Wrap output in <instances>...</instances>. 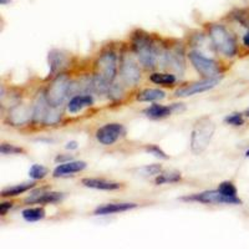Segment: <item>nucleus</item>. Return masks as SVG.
Wrapping results in <instances>:
<instances>
[{"label":"nucleus","instance_id":"obj_1","mask_svg":"<svg viewBox=\"0 0 249 249\" xmlns=\"http://www.w3.org/2000/svg\"><path fill=\"white\" fill-rule=\"evenodd\" d=\"M215 131V124L213 120L208 116H203L197 120L193 126L192 136H191V151L195 155H199L203 152L211 140L213 139Z\"/></svg>","mask_w":249,"mask_h":249},{"label":"nucleus","instance_id":"obj_2","mask_svg":"<svg viewBox=\"0 0 249 249\" xmlns=\"http://www.w3.org/2000/svg\"><path fill=\"white\" fill-rule=\"evenodd\" d=\"M210 37L213 46L217 49L226 57H233L237 54V41L234 36L231 34L221 24H212L210 26Z\"/></svg>","mask_w":249,"mask_h":249},{"label":"nucleus","instance_id":"obj_3","mask_svg":"<svg viewBox=\"0 0 249 249\" xmlns=\"http://www.w3.org/2000/svg\"><path fill=\"white\" fill-rule=\"evenodd\" d=\"M132 46L142 65L146 68H155L160 54L147 35H136L133 37Z\"/></svg>","mask_w":249,"mask_h":249},{"label":"nucleus","instance_id":"obj_4","mask_svg":"<svg viewBox=\"0 0 249 249\" xmlns=\"http://www.w3.org/2000/svg\"><path fill=\"white\" fill-rule=\"evenodd\" d=\"M71 82L68 75H57L46 91V99L51 107H60L70 93Z\"/></svg>","mask_w":249,"mask_h":249},{"label":"nucleus","instance_id":"obj_5","mask_svg":"<svg viewBox=\"0 0 249 249\" xmlns=\"http://www.w3.org/2000/svg\"><path fill=\"white\" fill-rule=\"evenodd\" d=\"M183 201L199 202L204 204H242V199L238 197H228V196L222 195L219 191H206L202 193H196L192 196L183 197Z\"/></svg>","mask_w":249,"mask_h":249},{"label":"nucleus","instance_id":"obj_6","mask_svg":"<svg viewBox=\"0 0 249 249\" xmlns=\"http://www.w3.org/2000/svg\"><path fill=\"white\" fill-rule=\"evenodd\" d=\"M188 57H190L191 62H192V65L195 66L196 70L198 71L203 77L210 79V77L218 76L219 68H218L217 62L214 60L203 56L198 51H191L190 54H188Z\"/></svg>","mask_w":249,"mask_h":249},{"label":"nucleus","instance_id":"obj_7","mask_svg":"<svg viewBox=\"0 0 249 249\" xmlns=\"http://www.w3.org/2000/svg\"><path fill=\"white\" fill-rule=\"evenodd\" d=\"M96 69V74H99L100 76L104 77V79L107 80L108 82L112 84V81L115 80L117 74V57L115 55V53H112V51L104 53L97 59Z\"/></svg>","mask_w":249,"mask_h":249},{"label":"nucleus","instance_id":"obj_8","mask_svg":"<svg viewBox=\"0 0 249 249\" xmlns=\"http://www.w3.org/2000/svg\"><path fill=\"white\" fill-rule=\"evenodd\" d=\"M126 133L124 124H106L96 131V139L104 146H111Z\"/></svg>","mask_w":249,"mask_h":249},{"label":"nucleus","instance_id":"obj_9","mask_svg":"<svg viewBox=\"0 0 249 249\" xmlns=\"http://www.w3.org/2000/svg\"><path fill=\"white\" fill-rule=\"evenodd\" d=\"M222 76H214L210 77V79H206L203 81L198 82H193V84H190V85L183 86V88L178 89V90L175 92V96L177 97H187V96H192L195 93L204 92V91H208L211 89H213L214 86H217L221 81Z\"/></svg>","mask_w":249,"mask_h":249},{"label":"nucleus","instance_id":"obj_10","mask_svg":"<svg viewBox=\"0 0 249 249\" xmlns=\"http://www.w3.org/2000/svg\"><path fill=\"white\" fill-rule=\"evenodd\" d=\"M121 76L127 85L135 86L141 79V71L132 57L124 56L121 62Z\"/></svg>","mask_w":249,"mask_h":249},{"label":"nucleus","instance_id":"obj_11","mask_svg":"<svg viewBox=\"0 0 249 249\" xmlns=\"http://www.w3.org/2000/svg\"><path fill=\"white\" fill-rule=\"evenodd\" d=\"M34 116V110L26 105H17L9 111V121L13 126H23Z\"/></svg>","mask_w":249,"mask_h":249},{"label":"nucleus","instance_id":"obj_12","mask_svg":"<svg viewBox=\"0 0 249 249\" xmlns=\"http://www.w3.org/2000/svg\"><path fill=\"white\" fill-rule=\"evenodd\" d=\"M64 198V193L60 192H44V191H39L37 193H33L30 197L25 198V203L33 204H48V203H56Z\"/></svg>","mask_w":249,"mask_h":249},{"label":"nucleus","instance_id":"obj_13","mask_svg":"<svg viewBox=\"0 0 249 249\" xmlns=\"http://www.w3.org/2000/svg\"><path fill=\"white\" fill-rule=\"evenodd\" d=\"M86 162L84 161H69L65 163H61L57 166L54 170V177L59 178V177H66V176H72L74 173L81 172L86 168Z\"/></svg>","mask_w":249,"mask_h":249},{"label":"nucleus","instance_id":"obj_14","mask_svg":"<svg viewBox=\"0 0 249 249\" xmlns=\"http://www.w3.org/2000/svg\"><path fill=\"white\" fill-rule=\"evenodd\" d=\"M136 203H108L104 204V206L97 207L93 214L95 215H108L113 214V213H120V212H126V211L133 210L136 208Z\"/></svg>","mask_w":249,"mask_h":249},{"label":"nucleus","instance_id":"obj_15","mask_svg":"<svg viewBox=\"0 0 249 249\" xmlns=\"http://www.w3.org/2000/svg\"><path fill=\"white\" fill-rule=\"evenodd\" d=\"M82 184L88 188H93V190H101V191H115L121 188L122 184L119 182L106 181V179L100 178H84Z\"/></svg>","mask_w":249,"mask_h":249},{"label":"nucleus","instance_id":"obj_16","mask_svg":"<svg viewBox=\"0 0 249 249\" xmlns=\"http://www.w3.org/2000/svg\"><path fill=\"white\" fill-rule=\"evenodd\" d=\"M49 108H50V105H49V101L46 99V93H37V96L34 102V107H33V110H34V116H33V119H34V121L44 122V119H45Z\"/></svg>","mask_w":249,"mask_h":249},{"label":"nucleus","instance_id":"obj_17","mask_svg":"<svg viewBox=\"0 0 249 249\" xmlns=\"http://www.w3.org/2000/svg\"><path fill=\"white\" fill-rule=\"evenodd\" d=\"M68 64V56L60 50H51L49 53V65L50 74H56L57 71L64 69Z\"/></svg>","mask_w":249,"mask_h":249},{"label":"nucleus","instance_id":"obj_18","mask_svg":"<svg viewBox=\"0 0 249 249\" xmlns=\"http://www.w3.org/2000/svg\"><path fill=\"white\" fill-rule=\"evenodd\" d=\"M93 104V99L90 95H76L69 102L68 108L71 113L79 112L80 110H82L84 107H88Z\"/></svg>","mask_w":249,"mask_h":249},{"label":"nucleus","instance_id":"obj_19","mask_svg":"<svg viewBox=\"0 0 249 249\" xmlns=\"http://www.w3.org/2000/svg\"><path fill=\"white\" fill-rule=\"evenodd\" d=\"M171 112H172V107H170V106L157 105V104H153V105H151L150 107H147L143 111L146 116L153 120L164 119V117L170 116Z\"/></svg>","mask_w":249,"mask_h":249},{"label":"nucleus","instance_id":"obj_20","mask_svg":"<svg viewBox=\"0 0 249 249\" xmlns=\"http://www.w3.org/2000/svg\"><path fill=\"white\" fill-rule=\"evenodd\" d=\"M35 186H36L35 182H30V183H21L17 184V186L8 187V188H4L1 191V197H15V196H19L21 193L26 192V191L31 190V188H34Z\"/></svg>","mask_w":249,"mask_h":249},{"label":"nucleus","instance_id":"obj_21","mask_svg":"<svg viewBox=\"0 0 249 249\" xmlns=\"http://www.w3.org/2000/svg\"><path fill=\"white\" fill-rule=\"evenodd\" d=\"M23 218L26 222H37L45 218V210L43 207H35V208H28L23 211Z\"/></svg>","mask_w":249,"mask_h":249},{"label":"nucleus","instance_id":"obj_22","mask_svg":"<svg viewBox=\"0 0 249 249\" xmlns=\"http://www.w3.org/2000/svg\"><path fill=\"white\" fill-rule=\"evenodd\" d=\"M182 175L177 171H170V172H163L157 175V178H156L155 183L157 186L163 183H176V182L181 181Z\"/></svg>","mask_w":249,"mask_h":249},{"label":"nucleus","instance_id":"obj_23","mask_svg":"<svg viewBox=\"0 0 249 249\" xmlns=\"http://www.w3.org/2000/svg\"><path fill=\"white\" fill-rule=\"evenodd\" d=\"M164 99V92L157 89H147L137 95L139 101H156V100Z\"/></svg>","mask_w":249,"mask_h":249},{"label":"nucleus","instance_id":"obj_24","mask_svg":"<svg viewBox=\"0 0 249 249\" xmlns=\"http://www.w3.org/2000/svg\"><path fill=\"white\" fill-rule=\"evenodd\" d=\"M150 80L157 85H163V86H168L172 85L176 82V77L175 75L172 74H160V72H155L150 76Z\"/></svg>","mask_w":249,"mask_h":249},{"label":"nucleus","instance_id":"obj_25","mask_svg":"<svg viewBox=\"0 0 249 249\" xmlns=\"http://www.w3.org/2000/svg\"><path fill=\"white\" fill-rule=\"evenodd\" d=\"M49 173V170L46 167H44L43 164H33L29 170V176L31 178L37 181V179L45 178L46 175Z\"/></svg>","mask_w":249,"mask_h":249},{"label":"nucleus","instance_id":"obj_26","mask_svg":"<svg viewBox=\"0 0 249 249\" xmlns=\"http://www.w3.org/2000/svg\"><path fill=\"white\" fill-rule=\"evenodd\" d=\"M218 191L224 196H228V197H237V187L234 186V183L231 181H224L219 184L218 187Z\"/></svg>","mask_w":249,"mask_h":249},{"label":"nucleus","instance_id":"obj_27","mask_svg":"<svg viewBox=\"0 0 249 249\" xmlns=\"http://www.w3.org/2000/svg\"><path fill=\"white\" fill-rule=\"evenodd\" d=\"M224 122L227 124H231V126H235V127H239V126H243L244 124V117L242 113L234 112L231 113L224 119Z\"/></svg>","mask_w":249,"mask_h":249},{"label":"nucleus","instance_id":"obj_28","mask_svg":"<svg viewBox=\"0 0 249 249\" xmlns=\"http://www.w3.org/2000/svg\"><path fill=\"white\" fill-rule=\"evenodd\" d=\"M0 152H1V155H19V153H25L26 151L23 147H18V146H14V144L1 143Z\"/></svg>","mask_w":249,"mask_h":249},{"label":"nucleus","instance_id":"obj_29","mask_svg":"<svg viewBox=\"0 0 249 249\" xmlns=\"http://www.w3.org/2000/svg\"><path fill=\"white\" fill-rule=\"evenodd\" d=\"M162 172V166L161 164H148V166H144V167L140 168L139 173H141V176H155L160 175Z\"/></svg>","mask_w":249,"mask_h":249},{"label":"nucleus","instance_id":"obj_30","mask_svg":"<svg viewBox=\"0 0 249 249\" xmlns=\"http://www.w3.org/2000/svg\"><path fill=\"white\" fill-rule=\"evenodd\" d=\"M56 108H59V107H51V106H50L48 113H46L45 119H44V124H56V122H59L60 112H59V111H56Z\"/></svg>","mask_w":249,"mask_h":249},{"label":"nucleus","instance_id":"obj_31","mask_svg":"<svg viewBox=\"0 0 249 249\" xmlns=\"http://www.w3.org/2000/svg\"><path fill=\"white\" fill-rule=\"evenodd\" d=\"M144 151H146L147 153H151V155L156 156V157H159V159H162V160L170 159L168 155H166V153H164L163 151L157 146V144H147V146L144 147Z\"/></svg>","mask_w":249,"mask_h":249},{"label":"nucleus","instance_id":"obj_32","mask_svg":"<svg viewBox=\"0 0 249 249\" xmlns=\"http://www.w3.org/2000/svg\"><path fill=\"white\" fill-rule=\"evenodd\" d=\"M12 207H13V202H4V203L0 204V213H1V215H5L6 212H8Z\"/></svg>","mask_w":249,"mask_h":249},{"label":"nucleus","instance_id":"obj_33","mask_svg":"<svg viewBox=\"0 0 249 249\" xmlns=\"http://www.w3.org/2000/svg\"><path fill=\"white\" fill-rule=\"evenodd\" d=\"M66 148L68 150H76L77 148V142L76 141H71L66 144Z\"/></svg>","mask_w":249,"mask_h":249},{"label":"nucleus","instance_id":"obj_34","mask_svg":"<svg viewBox=\"0 0 249 249\" xmlns=\"http://www.w3.org/2000/svg\"><path fill=\"white\" fill-rule=\"evenodd\" d=\"M243 44L247 46V48H249V29L246 33V35L243 36Z\"/></svg>","mask_w":249,"mask_h":249},{"label":"nucleus","instance_id":"obj_35","mask_svg":"<svg viewBox=\"0 0 249 249\" xmlns=\"http://www.w3.org/2000/svg\"><path fill=\"white\" fill-rule=\"evenodd\" d=\"M65 160H72V157L71 156H57L56 157V162H62Z\"/></svg>","mask_w":249,"mask_h":249},{"label":"nucleus","instance_id":"obj_36","mask_svg":"<svg viewBox=\"0 0 249 249\" xmlns=\"http://www.w3.org/2000/svg\"><path fill=\"white\" fill-rule=\"evenodd\" d=\"M9 1H10V0H0V4H1V5H5V4L9 3Z\"/></svg>","mask_w":249,"mask_h":249},{"label":"nucleus","instance_id":"obj_37","mask_svg":"<svg viewBox=\"0 0 249 249\" xmlns=\"http://www.w3.org/2000/svg\"><path fill=\"white\" fill-rule=\"evenodd\" d=\"M244 115H246L247 117H249V108H247V110L244 111Z\"/></svg>","mask_w":249,"mask_h":249},{"label":"nucleus","instance_id":"obj_38","mask_svg":"<svg viewBox=\"0 0 249 249\" xmlns=\"http://www.w3.org/2000/svg\"><path fill=\"white\" fill-rule=\"evenodd\" d=\"M246 157H249V150H247V152H246Z\"/></svg>","mask_w":249,"mask_h":249}]
</instances>
